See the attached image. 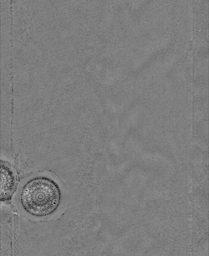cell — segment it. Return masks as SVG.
I'll return each instance as SVG.
<instances>
[{
	"label": "cell",
	"instance_id": "cell-1",
	"mask_svg": "<svg viewBox=\"0 0 209 256\" xmlns=\"http://www.w3.org/2000/svg\"><path fill=\"white\" fill-rule=\"evenodd\" d=\"M61 199L57 184L45 176L29 179L21 188L19 200L25 211L35 216L48 215L54 211Z\"/></svg>",
	"mask_w": 209,
	"mask_h": 256
},
{
	"label": "cell",
	"instance_id": "cell-2",
	"mask_svg": "<svg viewBox=\"0 0 209 256\" xmlns=\"http://www.w3.org/2000/svg\"><path fill=\"white\" fill-rule=\"evenodd\" d=\"M17 183L16 174L6 162H0V200L8 198L15 190Z\"/></svg>",
	"mask_w": 209,
	"mask_h": 256
}]
</instances>
